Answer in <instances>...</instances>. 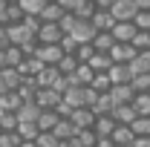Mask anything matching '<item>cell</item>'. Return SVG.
I'll return each instance as SVG.
<instances>
[{"instance_id":"cell-48","label":"cell","mask_w":150,"mask_h":147,"mask_svg":"<svg viewBox=\"0 0 150 147\" xmlns=\"http://www.w3.org/2000/svg\"><path fill=\"white\" fill-rule=\"evenodd\" d=\"M58 147H75L72 141H58Z\"/></svg>"},{"instance_id":"cell-43","label":"cell","mask_w":150,"mask_h":147,"mask_svg":"<svg viewBox=\"0 0 150 147\" xmlns=\"http://www.w3.org/2000/svg\"><path fill=\"white\" fill-rule=\"evenodd\" d=\"M55 3L61 6V9H64V12H67V15H72L75 9H78L81 3H87V0H55Z\"/></svg>"},{"instance_id":"cell-34","label":"cell","mask_w":150,"mask_h":147,"mask_svg":"<svg viewBox=\"0 0 150 147\" xmlns=\"http://www.w3.org/2000/svg\"><path fill=\"white\" fill-rule=\"evenodd\" d=\"M18 6L23 9V15H40V9L46 6V0H20Z\"/></svg>"},{"instance_id":"cell-23","label":"cell","mask_w":150,"mask_h":147,"mask_svg":"<svg viewBox=\"0 0 150 147\" xmlns=\"http://www.w3.org/2000/svg\"><path fill=\"white\" fill-rule=\"evenodd\" d=\"M40 69H43V64H40L38 58H23V64L18 66V75L20 78H35Z\"/></svg>"},{"instance_id":"cell-16","label":"cell","mask_w":150,"mask_h":147,"mask_svg":"<svg viewBox=\"0 0 150 147\" xmlns=\"http://www.w3.org/2000/svg\"><path fill=\"white\" fill-rule=\"evenodd\" d=\"M20 81H23V78L18 75V69H9V66L0 69V84H3V90H6V92H15L20 87Z\"/></svg>"},{"instance_id":"cell-46","label":"cell","mask_w":150,"mask_h":147,"mask_svg":"<svg viewBox=\"0 0 150 147\" xmlns=\"http://www.w3.org/2000/svg\"><path fill=\"white\" fill-rule=\"evenodd\" d=\"M133 147H150V136H144V139H136V141H133Z\"/></svg>"},{"instance_id":"cell-26","label":"cell","mask_w":150,"mask_h":147,"mask_svg":"<svg viewBox=\"0 0 150 147\" xmlns=\"http://www.w3.org/2000/svg\"><path fill=\"white\" fill-rule=\"evenodd\" d=\"M110 78H107V72H95L93 81H90V90L95 92V95H104V92H110Z\"/></svg>"},{"instance_id":"cell-50","label":"cell","mask_w":150,"mask_h":147,"mask_svg":"<svg viewBox=\"0 0 150 147\" xmlns=\"http://www.w3.org/2000/svg\"><path fill=\"white\" fill-rule=\"evenodd\" d=\"M3 9H6V0H0V12H3Z\"/></svg>"},{"instance_id":"cell-12","label":"cell","mask_w":150,"mask_h":147,"mask_svg":"<svg viewBox=\"0 0 150 147\" xmlns=\"http://www.w3.org/2000/svg\"><path fill=\"white\" fill-rule=\"evenodd\" d=\"M15 95L20 98V104H29V101H35V95H38V84H35V78H23V81H20V87L15 90Z\"/></svg>"},{"instance_id":"cell-9","label":"cell","mask_w":150,"mask_h":147,"mask_svg":"<svg viewBox=\"0 0 150 147\" xmlns=\"http://www.w3.org/2000/svg\"><path fill=\"white\" fill-rule=\"evenodd\" d=\"M107 95H110L112 107H121V104H130L136 92L130 90V84H121V87H110V92H107Z\"/></svg>"},{"instance_id":"cell-10","label":"cell","mask_w":150,"mask_h":147,"mask_svg":"<svg viewBox=\"0 0 150 147\" xmlns=\"http://www.w3.org/2000/svg\"><path fill=\"white\" fill-rule=\"evenodd\" d=\"M110 141H112V147H133L136 136H133L130 127H118V124H115V130L110 133Z\"/></svg>"},{"instance_id":"cell-35","label":"cell","mask_w":150,"mask_h":147,"mask_svg":"<svg viewBox=\"0 0 150 147\" xmlns=\"http://www.w3.org/2000/svg\"><path fill=\"white\" fill-rule=\"evenodd\" d=\"M130 23L136 26V32H150V12H136Z\"/></svg>"},{"instance_id":"cell-54","label":"cell","mask_w":150,"mask_h":147,"mask_svg":"<svg viewBox=\"0 0 150 147\" xmlns=\"http://www.w3.org/2000/svg\"><path fill=\"white\" fill-rule=\"evenodd\" d=\"M0 69H3V66H0Z\"/></svg>"},{"instance_id":"cell-53","label":"cell","mask_w":150,"mask_h":147,"mask_svg":"<svg viewBox=\"0 0 150 147\" xmlns=\"http://www.w3.org/2000/svg\"><path fill=\"white\" fill-rule=\"evenodd\" d=\"M0 32H3V26H0Z\"/></svg>"},{"instance_id":"cell-32","label":"cell","mask_w":150,"mask_h":147,"mask_svg":"<svg viewBox=\"0 0 150 147\" xmlns=\"http://www.w3.org/2000/svg\"><path fill=\"white\" fill-rule=\"evenodd\" d=\"M15 133L20 136V141H35V139H38V127H35V124H18Z\"/></svg>"},{"instance_id":"cell-31","label":"cell","mask_w":150,"mask_h":147,"mask_svg":"<svg viewBox=\"0 0 150 147\" xmlns=\"http://www.w3.org/2000/svg\"><path fill=\"white\" fill-rule=\"evenodd\" d=\"M130 130H133V136H136V139L150 136V115H147V118H136V121L130 124Z\"/></svg>"},{"instance_id":"cell-39","label":"cell","mask_w":150,"mask_h":147,"mask_svg":"<svg viewBox=\"0 0 150 147\" xmlns=\"http://www.w3.org/2000/svg\"><path fill=\"white\" fill-rule=\"evenodd\" d=\"M20 26L29 32V35H35L38 29H40V20H38V15H23V20H20Z\"/></svg>"},{"instance_id":"cell-37","label":"cell","mask_w":150,"mask_h":147,"mask_svg":"<svg viewBox=\"0 0 150 147\" xmlns=\"http://www.w3.org/2000/svg\"><path fill=\"white\" fill-rule=\"evenodd\" d=\"M72 15H75V18H78V20H90V18H93V15H95V6H93V3H90V0H87V3H81V6L75 9Z\"/></svg>"},{"instance_id":"cell-29","label":"cell","mask_w":150,"mask_h":147,"mask_svg":"<svg viewBox=\"0 0 150 147\" xmlns=\"http://www.w3.org/2000/svg\"><path fill=\"white\" fill-rule=\"evenodd\" d=\"M130 46L136 52H150V32H136L130 40Z\"/></svg>"},{"instance_id":"cell-42","label":"cell","mask_w":150,"mask_h":147,"mask_svg":"<svg viewBox=\"0 0 150 147\" xmlns=\"http://www.w3.org/2000/svg\"><path fill=\"white\" fill-rule=\"evenodd\" d=\"M58 46H61V52H64V55H75V49H78V43H75L69 35L61 37V43H58Z\"/></svg>"},{"instance_id":"cell-14","label":"cell","mask_w":150,"mask_h":147,"mask_svg":"<svg viewBox=\"0 0 150 147\" xmlns=\"http://www.w3.org/2000/svg\"><path fill=\"white\" fill-rule=\"evenodd\" d=\"M35 104L40 107V110H55L58 104H61V95H58V92H52V90H38Z\"/></svg>"},{"instance_id":"cell-20","label":"cell","mask_w":150,"mask_h":147,"mask_svg":"<svg viewBox=\"0 0 150 147\" xmlns=\"http://www.w3.org/2000/svg\"><path fill=\"white\" fill-rule=\"evenodd\" d=\"M90 26H93L95 32H110L112 26H115V20H112L110 12H95L93 18H90Z\"/></svg>"},{"instance_id":"cell-5","label":"cell","mask_w":150,"mask_h":147,"mask_svg":"<svg viewBox=\"0 0 150 147\" xmlns=\"http://www.w3.org/2000/svg\"><path fill=\"white\" fill-rule=\"evenodd\" d=\"M3 37H6L9 46H20V43H26L29 37H35V35H29V32L18 23V26H3Z\"/></svg>"},{"instance_id":"cell-1","label":"cell","mask_w":150,"mask_h":147,"mask_svg":"<svg viewBox=\"0 0 150 147\" xmlns=\"http://www.w3.org/2000/svg\"><path fill=\"white\" fill-rule=\"evenodd\" d=\"M136 6H133V0H115L110 6V15H112V20L115 23H130L133 18H136Z\"/></svg>"},{"instance_id":"cell-15","label":"cell","mask_w":150,"mask_h":147,"mask_svg":"<svg viewBox=\"0 0 150 147\" xmlns=\"http://www.w3.org/2000/svg\"><path fill=\"white\" fill-rule=\"evenodd\" d=\"M58 78H61V75H58L55 66H43V69L35 75V84H38V90H52V84H55Z\"/></svg>"},{"instance_id":"cell-25","label":"cell","mask_w":150,"mask_h":147,"mask_svg":"<svg viewBox=\"0 0 150 147\" xmlns=\"http://www.w3.org/2000/svg\"><path fill=\"white\" fill-rule=\"evenodd\" d=\"M90 110H93L95 118H98V115H110V112H112V101H110V95H107V92H104V95H98V98L93 101V107H90Z\"/></svg>"},{"instance_id":"cell-24","label":"cell","mask_w":150,"mask_h":147,"mask_svg":"<svg viewBox=\"0 0 150 147\" xmlns=\"http://www.w3.org/2000/svg\"><path fill=\"white\" fill-rule=\"evenodd\" d=\"M52 136H55L58 141H69L75 136V127L69 124V118H58V124L52 127Z\"/></svg>"},{"instance_id":"cell-38","label":"cell","mask_w":150,"mask_h":147,"mask_svg":"<svg viewBox=\"0 0 150 147\" xmlns=\"http://www.w3.org/2000/svg\"><path fill=\"white\" fill-rule=\"evenodd\" d=\"M93 55H95V49L90 46V43H81V46L75 49V61H78V64H87Z\"/></svg>"},{"instance_id":"cell-4","label":"cell","mask_w":150,"mask_h":147,"mask_svg":"<svg viewBox=\"0 0 150 147\" xmlns=\"http://www.w3.org/2000/svg\"><path fill=\"white\" fill-rule=\"evenodd\" d=\"M107 55H110L112 64H130L133 58H136V49H133L130 43H112V49Z\"/></svg>"},{"instance_id":"cell-7","label":"cell","mask_w":150,"mask_h":147,"mask_svg":"<svg viewBox=\"0 0 150 147\" xmlns=\"http://www.w3.org/2000/svg\"><path fill=\"white\" fill-rule=\"evenodd\" d=\"M23 20V9L18 3H6V9L0 12V26H18Z\"/></svg>"},{"instance_id":"cell-3","label":"cell","mask_w":150,"mask_h":147,"mask_svg":"<svg viewBox=\"0 0 150 147\" xmlns=\"http://www.w3.org/2000/svg\"><path fill=\"white\" fill-rule=\"evenodd\" d=\"M95 35V29L90 26V20H75V26H72V32H69V37H72L75 43L81 46V43H90Z\"/></svg>"},{"instance_id":"cell-11","label":"cell","mask_w":150,"mask_h":147,"mask_svg":"<svg viewBox=\"0 0 150 147\" xmlns=\"http://www.w3.org/2000/svg\"><path fill=\"white\" fill-rule=\"evenodd\" d=\"M130 75H150V52H136L130 64H127Z\"/></svg>"},{"instance_id":"cell-18","label":"cell","mask_w":150,"mask_h":147,"mask_svg":"<svg viewBox=\"0 0 150 147\" xmlns=\"http://www.w3.org/2000/svg\"><path fill=\"white\" fill-rule=\"evenodd\" d=\"M130 107L136 110L139 118H147V115H150V92H136L133 101H130Z\"/></svg>"},{"instance_id":"cell-45","label":"cell","mask_w":150,"mask_h":147,"mask_svg":"<svg viewBox=\"0 0 150 147\" xmlns=\"http://www.w3.org/2000/svg\"><path fill=\"white\" fill-rule=\"evenodd\" d=\"M133 6H136L139 12H150V0H133Z\"/></svg>"},{"instance_id":"cell-13","label":"cell","mask_w":150,"mask_h":147,"mask_svg":"<svg viewBox=\"0 0 150 147\" xmlns=\"http://www.w3.org/2000/svg\"><path fill=\"white\" fill-rule=\"evenodd\" d=\"M133 35H136V26H133V23H115L110 29V37L115 43H130Z\"/></svg>"},{"instance_id":"cell-19","label":"cell","mask_w":150,"mask_h":147,"mask_svg":"<svg viewBox=\"0 0 150 147\" xmlns=\"http://www.w3.org/2000/svg\"><path fill=\"white\" fill-rule=\"evenodd\" d=\"M112 130H115V121H112L110 115H98V118H95V124H93L95 139H110Z\"/></svg>"},{"instance_id":"cell-52","label":"cell","mask_w":150,"mask_h":147,"mask_svg":"<svg viewBox=\"0 0 150 147\" xmlns=\"http://www.w3.org/2000/svg\"><path fill=\"white\" fill-rule=\"evenodd\" d=\"M46 3H55V0H46Z\"/></svg>"},{"instance_id":"cell-41","label":"cell","mask_w":150,"mask_h":147,"mask_svg":"<svg viewBox=\"0 0 150 147\" xmlns=\"http://www.w3.org/2000/svg\"><path fill=\"white\" fill-rule=\"evenodd\" d=\"M0 147H20L18 133H0Z\"/></svg>"},{"instance_id":"cell-30","label":"cell","mask_w":150,"mask_h":147,"mask_svg":"<svg viewBox=\"0 0 150 147\" xmlns=\"http://www.w3.org/2000/svg\"><path fill=\"white\" fill-rule=\"evenodd\" d=\"M75 66H78V61H75V55H64V58H61V61L55 64L58 75H72V72H75Z\"/></svg>"},{"instance_id":"cell-33","label":"cell","mask_w":150,"mask_h":147,"mask_svg":"<svg viewBox=\"0 0 150 147\" xmlns=\"http://www.w3.org/2000/svg\"><path fill=\"white\" fill-rule=\"evenodd\" d=\"M130 90L133 92H150V75H133L130 78Z\"/></svg>"},{"instance_id":"cell-22","label":"cell","mask_w":150,"mask_h":147,"mask_svg":"<svg viewBox=\"0 0 150 147\" xmlns=\"http://www.w3.org/2000/svg\"><path fill=\"white\" fill-rule=\"evenodd\" d=\"M58 124V115L52 110H40V115H38V121H35V127L38 133H52V127Z\"/></svg>"},{"instance_id":"cell-36","label":"cell","mask_w":150,"mask_h":147,"mask_svg":"<svg viewBox=\"0 0 150 147\" xmlns=\"http://www.w3.org/2000/svg\"><path fill=\"white\" fill-rule=\"evenodd\" d=\"M15 127H18L15 112H0V133H15Z\"/></svg>"},{"instance_id":"cell-8","label":"cell","mask_w":150,"mask_h":147,"mask_svg":"<svg viewBox=\"0 0 150 147\" xmlns=\"http://www.w3.org/2000/svg\"><path fill=\"white\" fill-rule=\"evenodd\" d=\"M107 78H110L112 87H121V84H130V69H127V64H112L110 69H107Z\"/></svg>"},{"instance_id":"cell-44","label":"cell","mask_w":150,"mask_h":147,"mask_svg":"<svg viewBox=\"0 0 150 147\" xmlns=\"http://www.w3.org/2000/svg\"><path fill=\"white\" fill-rule=\"evenodd\" d=\"M90 3L95 6V12H110V6L115 3V0H90Z\"/></svg>"},{"instance_id":"cell-6","label":"cell","mask_w":150,"mask_h":147,"mask_svg":"<svg viewBox=\"0 0 150 147\" xmlns=\"http://www.w3.org/2000/svg\"><path fill=\"white\" fill-rule=\"evenodd\" d=\"M38 115H40V107H38L35 101H29V104H20L18 110H15V118H18V124H35Z\"/></svg>"},{"instance_id":"cell-27","label":"cell","mask_w":150,"mask_h":147,"mask_svg":"<svg viewBox=\"0 0 150 147\" xmlns=\"http://www.w3.org/2000/svg\"><path fill=\"white\" fill-rule=\"evenodd\" d=\"M87 66L93 69V72H107L112 66V61H110V55H101V52H95L90 61H87Z\"/></svg>"},{"instance_id":"cell-28","label":"cell","mask_w":150,"mask_h":147,"mask_svg":"<svg viewBox=\"0 0 150 147\" xmlns=\"http://www.w3.org/2000/svg\"><path fill=\"white\" fill-rule=\"evenodd\" d=\"M75 147H95V133L93 130H75V136L69 139Z\"/></svg>"},{"instance_id":"cell-17","label":"cell","mask_w":150,"mask_h":147,"mask_svg":"<svg viewBox=\"0 0 150 147\" xmlns=\"http://www.w3.org/2000/svg\"><path fill=\"white\" fill-rule=\"evenodd\" d=\"M64 15H67V12H64V9H61L58 3H46V6L40 9L38 20H40V23H58V20L64 18Z\"/></svg>"},{"instance_id":"cell-47","label":"cell","mask_w":150,"mask_h":147,"mask_svg":"<svg viewBox=\"0 0 150 147\" xmlns=\"http://www.w3.org/2000/svg\"><path fill=\"white\" fill-rule=\"evenodd\" d=\"M95 147H112L110 139H95Z\"/></svg>"},{"instance_id":"cell-21","label":"cell","mask_w":150,"mask_h":147,"mask_svg":"<svg viewBox=\"0 0 150 147\" xmlns=\"http://www.w3.org/2000/svg\"><path fill=\"white\" fill-rule=\"evenodd\" d=\"M112 43H115V40L110 37V32H95L93 40H90V46H93L95 52H101V55H107V52H110Z\"/></svg>"},{"instance_id":"cell-2","label":"cell","mask_w":150,"mask_h":147,"mask_svg":"<svg viewBox=\"0 0 150 147\" xmlns=\"http://www.w3.org/2000/svg\"><path fill=\"white\" fill-rule=\"evenodd\" d=\"M69 124H72L75 130H93L95 115H93L90 107H81V110H72V112H69Z\"/></svg>"},{"instance_id":"cell-40","label":"cell","mask_w":150,"mask_h":147,"mask_svg":"<svg viewBox=\"0 0 150 147\" xmlns=\"http://www.w3.org/2000/svg\"><path fill=\"white\" fill-rule=\"evenodd\" d=\"M35 147H58V139L52 136V133H38Z\"/></svg>"},{"instance_id":"cell-49","label":"cell","mask_w":150,"mask_h":147,"mask_svg":"<svg viewBox=\"0 0 150 147\" xmlns=\"http://www.w3.org/2000/svg\"><path fill=\"white\" fill-rule=\"evenodd\" d=\"M20 147H35V141H20Z\"/></svg>"},{"instance_id":"cell-51","label":"cell","mask_w":150,"mask_h":147,"mask_svg":"<svg viewBox=\"0 0 150 147\" xmlns=\"http://www.w3.org/2000/svg\"><path fill=\"white\" fill-rule=\"evenodd\" d=\"M6 3H20V0H6Z\"/></svg>"}]
</instances>
